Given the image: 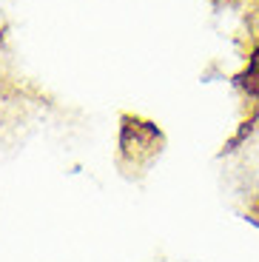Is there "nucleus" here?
<instances>
[{"mask_svg":"<svg viewBox=\"0 0 259 262\" xmlns=\"http://www.w3.org/2000/svg\"><path fill=\"white\" fill-rule=\"evenodd\" d=\"M236 3H245V6H259V0H236Z\"/></svg>","mask_w":259,"mask_h":262,"instance_id":"f257e3e1","label":"nucleus"}]
</instances>
